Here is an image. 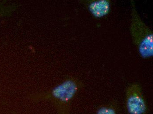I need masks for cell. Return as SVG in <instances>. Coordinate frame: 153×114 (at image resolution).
<instances>
[{"label":"cell","mask_w":153,"mask_h":114,"mask_svg":"<svg viewBox=\"0 0 153 114\" xmlns=\"http://www.w3.org/2000/svg\"><path fill=\"white\" fill-rule=\"evenodd\" d=\"M83 1L86 8L96 18L104 17L110 13L111 4L109 0H88Z\"/></svg>","instance_id":"cell-4"},{"label":"cell","mask_w":153,"mask_h":114,"mask_svg":"<svg viewBox=\"0 0 153 114\" xmlns=\"http://www.w3.org/2000/svg\"><path fill=\"white\" fill-rule=\"evenodd\" d=\"M125 105L128 114H146L147 113V104L142 88L138 82H132L127 87Z\"/></svg>","instance_id":"cell-2"},{"label":"cell","mask_w":153,"mask_h":114,"mask_svg":"<svg viewBox=\"0 0 153 114\" xmlns=\"http://www.w3.org/2000/svg\"><path fill=\"white\" fill-rule=\"evenodd\" d=\"M114 102L103 104L99 107L96 114H117V106Z\"/></svg>","instance_id":"cell-5"},{"label":"cell","mask_w":153,"mask_h":114,"mask_svg":"<svg viewBox=\"0 0 153 114\" xmlns=\"http://www.w3.org/2000/svg\"><path fill=\"white\" fill-rule=\"evenodd\" d=\"M81 83L74 79H68L56 86L51 94L61 106H67L81 88Z\"/></svg>","instance_id":"cell-3"},{"label":"cell","mask_w":153,"mask_h":114,"mask_svg":"<svg viewBox=\"0 0 153 114\" xmlns=\"http://www.w3.org/2000/svg\"><path fill=\"white\" fill-rule=\"evenodd\" d=\"M129 31L132 43L140 57L149 59L153 56V32L138 13L134 1H131Z\"/></svg>","instance_id":"cell-1"}]
</instances>
